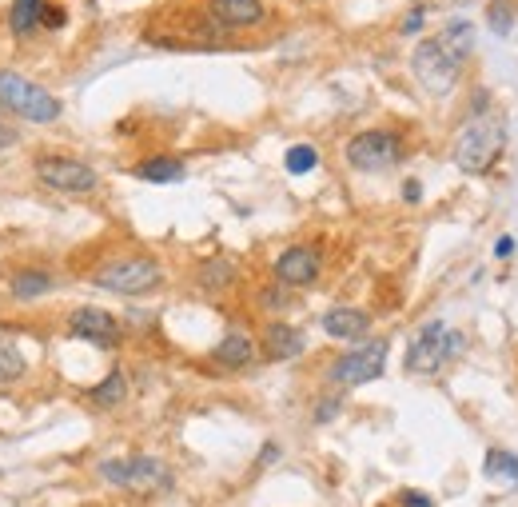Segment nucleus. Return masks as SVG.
<instances>
[{"label": "nucleus", "instance_id": "f03ea898", "mask_svg": "<svg viewBox=\"0 0 518 507\" xmlns=\"http://www.w3.org/2000/svg\"><path fill=\"white\" fill-rule=\"evenodd\" d=\"M0 108H8L12 116H24L32 124H52L60 116V100L48 88H40L36 80L8 72V68H0Z\"/></svg>", "mask_w": 518, "mask_h": 507}, {"label": "nucleus", "instance_id": "7c9ffc66", "mask_svg": "<svg viewBox=\"0 0 518 507\" xmlns=\"http://www.w3.org/2000/svg\"><path fill=\"white\" fill-rule=\"evenodd\" d=\"M403 196H407V200L415 204V200L423 196V192H419V180H407V184H403Z\"/></svg>", "mask_w": 518, "mask_h": 507}, {"label": "nucleus", "instance_id": "f3484780", "mask_svg": "<svg viewBox=\"0 0 518 507\" xmlns=\"http://www.w3.org/2000/svg\"><path fill=\"white\" fill-rule=\"evenodd\" d=\"M40 24H44V0H12V12H8L12 36H32Z\"/></svg>", "mask_w": 518, "mask_h": 507}, {"label": "nucleus", "instance_id": "aec40b11", "mask_svg": "<svg viewBox=\"0 0 518 507\" xmlns=\"http://www.w3.org/2000/svg\"><path fill=\"white\" fill-rule=\"evenodd\" d=\"M232 284H236V264H232V260H224V256L204 260V268H200V288L220 292V288H232Z\"/></svg>", "mask_w": 518, "mask_h": 507}, {"label": "nucleus", "instance_id": "5701e85b", "mask_svg": "<svg viewBox=\"0 0 518 507\" xmlns=\"http://www.w3.org/2000/svg\"><path fill=\"white\" fill-rule=\"evenodd\" d=\"M24 376V356L12 340H0V388H8L12 380Z\"/></svg>", "mask_w": 518, "mask_h": 507}, {"label": "nucleus", "instance_id": "1a4fd4ad", "mask_svg": "<svg viewBox=\"0 0 518 507\" xmlns=\"http://www.w3.org/2000/svg\"><path fill=\"white\" fill-rule=\"evenodd\" d=\"M387 368V340H371L363 348H351L347 356H339L331 364V380L339 388H359V384H371L379 380Z\"/></svg>", "mask_w": 518, "mask_h": 507}, {"label": "nucleus", "instance_id": "393cba45", "mask_svg": "<svg viewBox=\"0 0 518 507\" xmlns=\"http://www.w3.org/2000/svg\"><path fill=\"white\" fill-rule=\"evenodd\" d=\"M491 28H495L499 36H507V32L515 28V8L503 4V0H495V4H491Z\"/></svg>", "mask_w": 518, "mask_h": 507}, {"label": "nucleus", "instance_id": "cd10ccee", "mask_svg": "<svg viewBox=\"0 0 518 507\" xmlns=\"http://www.w3.org/2000/svg\"><path fill=\"white\" fill-rule=\"evenodd\" d=\"M335 412H339V400H323V404H319V412H315V420H319V424H327Z\"/></svg>", "mask_w": 518, "mask_h": 507}, {"label": "nucleus", "instance_id": "412c9836", "mask_svg": "<svg viewBox=\"0 0 518 507\" xmlns=\"http://www.w3.org/2000/svg\"><path fill=\"white\" fill-rule=\"evenodd\" d=\"M439 40H443L459 60H467V56L475 52V28H471L467 20H451V24L439 32Z\"/></svg>", "mask_w": 518, "mask_h": 507}, {"label": "nucleus", "instance_id": "a878e982", "mask_svg": "<svg viewBox=\"0 0 518 507\" xmlns=\"http://www.w3.org/2000/svg\"><path fill=\"white\" fill-rule=\"evenodd\" d=\"M399 504L403 507H435V500H431V496H423V492H403V496H399Z\"/></svg>", "mask_w": 518, "mask_h": 507}, {"label": "nucleus", "instance_id": "6ab92c4d", "mask_svg": "<svg viewBox=\"0 0 518 507\" xmlns=\"http://www.w3.org/2000/svg\"><path fill=\"white\" fill-rule=\"evenodd\" d=\"M483 476L495 480V484H518V456L515 452H503V448H491L487 460H483Z\"/></svg>", "mask_w": 518, "mask_h": 507}, {"label": "nucleus", "instance_id": "39448f33", "mask_svg": "<svg viewBox=\"0 0 518 507\" xmlns=\"http://www.w3.org/2000/svg\"><path fill=\"white\" fill-rule=\"evenodd\" d=\"M463 344H467V340H463L459 332H451L443 320H435V324H427V328L415 336V344L407 348V372L431 376V372H439L451 356H459Z\"/></svg>", "mask_w": 518, "mask_h": 507}, {"label": "nucleus", "instance_id": "2f4dec72", "mask_svg": "<svg viewBox=\"0 0 518 507\" xmlns=\"http://www.w3.org/2000/svg\"><path fill=\"white\" fill-rule=\"evenodd\" d=\"M12 140H16V132H12L4 120H0V144H12Z\"/></svg>", "mask_w": 518, "mask_h": 507}, {"label": "nucleus", "instance_id": "9b49d317", "mask_svg": "<svg viewBox=\"0 0 518 507\" xmlns=\"http://www.w3.org/2000/svg\"><path fill=\"white\" fill-rule=\"evenodd\" d=\"M315 276H319V252H315V248L295 244V248L279 252V260H275V280H279V284H287V288H307V284H315Z\"/></svg>", "mask_w": 518, "mask_h": 507}, {"label": "nucleus", "instance_id": "f8f14e48", "mask_svg": "<svg viewBox=\"0 0 518 507\" xmlns=\"http://www.w3.org/2000/svg\"><path fill=\"white\" fill-rule=\"evenodd\" d=\"M319 324H323V332L331 340H359V336H367L371 316L363 308H331V312H323Z\"/></svg>", "mask_w": 518, "mask_h": 507}, {"label": "nucleus", "instance_id": "4be33fe9", "mask_svg": "<svg viewBox=\"0 0 518 507\" xmlns=\"http://www.w3.org/2000/svg\"><path fill=\"white\" fill-rule=\"evenodd\" d=\"M124 396H128V380H124V372H112L104 384H96V388L88 392V400H92L96 408H116V404H124Z\"/></svg>", "mask_w": 518, "mask_h": 507}, {"label": "nucleus", "instance_id": "c85d7f7f", "mask_svg": "<svg viewBox=\"0 0 518 507\" xmlns=\"http://www.w3.org/2000/svg\"><path fill=\"white\" fill-rule=\"evenodd\" d=\"M419 28H423V8H415V12L403 20V32H407V36H411V32H419Z\"/></svg>", "mask_w": 518, "mask_h": 507}, {"label": "nucleus", "instance_id": "a211bd4d", "mask_svg": "<svg viewBox=\"0 0 518 507\" xmlns=\"http://www.w3.org/2000/svg\"><path fill=\"white\" fill-rule=\"evenodd\" d=\"M136 176L140 180H152V184H172V180L184 176V160H176V156H152V160L136 164Z\"/></svg>", "mask_w": 518, "mask_h": 507}, {"label": "nucleus", "instance_id": "ddd939ff", "mask_svg": "<svg viewBox=\"0 0 518 507\" xmlns=\"http://www.w3.org/2000/svg\"><path fill=\"white\" fill-rule=\"evenodd\" d=\"M303 348H307V340H303L299 328H291L283 320H275V324L263 328V352H267V360H295Z\"/></svg>", "mask_w": 518, "mask_h": 507}, {"label": "nucleus", "instance_id": "7ed1b4c3", "mask_svg": "<svg viewBox=\"0 0 518 507\" xmlns=\"http://www.w3.org/2000/svg\"><path fill=\"white\" fill-rule=\"evenodd\" d=\"M92 284L104 292H116V296H144L164 284V268L152 256H124V260L104 264L92 276Z\"/></svg>", "mask_w": 518, "mask_h": 507}, {"label": "nucleus", "instance_id": "bb28decb", "mask_svg": "<svg viewBox=\"0 0 518 507\" xmlns=\"http://www.w3.org/2000/svg\"><path fill=\"white\" fill-rule=\"evenodd\" d=\"M495 256H499V260H511V256H515V240H511V236H499V240H495Z\"/></svg>", "mask_w": 518, "mask_h": 507}, {"label": "nucleus", "instance_id": "20e7f679", "mask_svg": "<svg viewBox=\"0 0 518 507\" xmlns=\"http://www.w3.org/2000/svg\"><path fill=\"white\" fill-rule=\"evenodd\" d=\"M459 68H463V60H459L439 36L423 40V44L411 52V72H415V80H419L431 96H447V92L455 88V80H459Z\"/></svg>", "mask_w": 518, "mask_h": 507}, {"label": "nucleus", "instance_id": "f257e3e1", "mask_svg": "<svg viewBox=\"0 0 518 507\" xmlns=\"http://www.w3.org/2000/svg\"><path fill=\"white\" fill-rule=\"evenodd\" d=\"M503 148H507V124H503V116H483V112H475V116L463 124V132L455 136L451 156H455V164H459L463 172L483 176L487 168H495V160L503 156Z\"/></svg>", "mask_w": 518, "mask_h": 507}, {"label": "nucleus", "instance_id": "0eeeda50", "mask_svg": "<svg viewBox=\"0 0 518 507\" xmlns=\"http://www.w3.org/2000/svg\"><path fill=\"white\" fill-rule=\"evenodd\" d=\"M36 176L44 180V188L68 192V196H88V192L100 188L96 168H88L84 160H72V156H40L36 160Z\"/></svg>", "mask_w": 518, "mask_h": 507}, {"label": "nucleus", "instance_id": "b1692460", "mask_svg": "<svg viewBox=\"0 0 518 507\" xmlns=\"http://www.w3.org/2000/svg\"><path fill=\"white\" fill-rule=\"evenodd\" d=\"M283 164H287L291 176H307V172L319 164V152H315L311 144H295V148H287V160H283Z\"/></svg>", "mask_w": 518, "mask_h": 507}, {"label": "nucleus", "instance_id": "4468645a", "mask_svg": "<svg viewBox=\"0 0 518 507\" xmlns=\"http://www.w3.org/2000/svg\"><path fill=\"white\" fill-rule=\"evenodd\" d=\"M208 12L220 24H228V28H252V24L263 20V4L259 0H212Z\"/></svg>", "mask_w": 518, "mask_h": 507}, {"label": "nucleus", "instance_id": "dca6fc26", "mask_svg": "<svg viewBox=\"0 0 518 507\" xmlns=\"http://www.w3.org/2000/svg\"><path fill=\"white\" fill-rule=\"evenodd\" d=\"M8 288H12L16 300H36V296L52 292V276L44 268H20V272H12Z\"/></svg>", "mask_w": 518, "mask_h": 507}, {"label": "nucleus", "instance_id": "423d86ee", "mask_svg": "<svg viewBox=\"0 0 518 507\" xmlns=\"http://www.w3.org/2000/svg\"><path fill=\"white\" fill-rule=\"evenodd\" d=\"M343 156H347V164L355 172H383V168L399 164L403 140L395 132H387V128H367V132H355L347 140V152Z\"/></svg>", "mask_w": 518, "mask_h": 507}, {"label": "nucleus", "instance_id": "c756f323", "mask_svg": "<svg viewBox=\"0 0 518 507\" xmlns=\"http://www.w3.org/2000/svg\"><path fill=\"white\" fill-rule=\"evenodd\" d=\"M279 460V444H267L263 452H259V468H267V464H275Z\"/></svg>", "mask_w": 518, "mask_h": 507}, {"label": "nucleus", "instance_id": "9d476101", "mask_svg": "<svg viewBox=\"0 0 518 507\" xmlns=\"http://www.w3.org/2000/svg\"><path fill=\"white\" fill-rule=\"evenodd\" d=\"M68 332L76 340H88L96 348H116L120 344V320L104 308H76L68 316Z\"/></svg>", "mask_w": 518, "mask_h": 507}, {"label": "nucleus", "instance_id": "2eb2a0df", "mask_svg": "<svg viewBox=\"0 0 518 507\" xmlns=\"http://www.w3.org/2000/svg\"><path fill=\"white\" fill-rule=\"evenodd\" d=\"M212 360L220 364V368H248L252 360H256V344H252V336H244V332H228L216 348H212Z\"/></svg>", "mask_w": 518, "mask_h": 507}, {"label": "nucleus", "instance_id": "6e6552de", "mask_svg": "<svg viewBox=\"0 0 518 507\" xmlns=\"http://www.w3.org/2000/svg\"><path fill=\"white\" fill-rule=\"evenodd\" d=\"M100 476L116 488H132V492H160L172 484L168 468L152 456H132V460H104L100 464Z\"/></svg>", "mask_w": 518, "mask_h": 507}]
</instances>
